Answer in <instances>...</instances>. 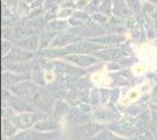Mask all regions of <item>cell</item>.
I'll return each instance as SVG.
<instances>
[{
	"label": "cell",
	"mask_w": 157,
	"mask_h": 140,
	"mask_svg": "<svg viewBox=\"0 0 157 140\" xmlns=\"http://www.w3.org/2000/svg\"><path fill=\"white\" fill-rule=\"evenodd\" d=\"M12 1H17V0H12Z\"/></svg>",
	"instance_id": "2"
},
{
	"label": "cell",
	"mask_w": 157,
	"mask_h": 140,
	"mask_svg": "<svg viewBox=\"0 0 157 140\" xmlns=\"http://www.w3.org/2000/svg\"><path fill=\"white\" fill-rule=\"evenodd\" d=\"M121 40H122V38H120V36H108V38H103L98 41H102V43H114V42H118Z\"/></svg>",
	"instance_id": "1"
}]
</instances>
